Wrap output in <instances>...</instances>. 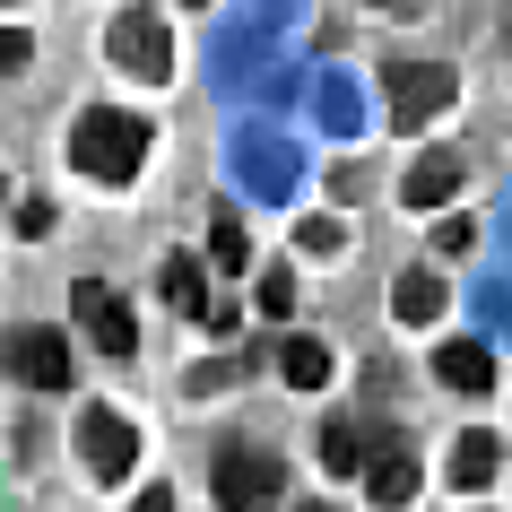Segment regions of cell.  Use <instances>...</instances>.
<instances>
[{
  "mask_svg": "<svg viewBox=\"0 0 512 512\" xmlns=\"http://www.w3.org/2000/svg\"><path fill=\"white\" fill-rule=\"evenodd\" d=\"M70 157H79V174H96V183H131L139 157H148V122L122 105H87L79 131H70Z\"/></svg>",
  "mask_w": 512,
  "mask_h": 512,
  "instance_id": "cell-1",
  "label": "cell"
},
{
  "mask_svg": "<svg viewBox=\"0 0 512 512\" xmlns=\"http://www.w3.org/2000/svg\"><path fill=\"white\" fill-rule=\"evenodd\" d=\"M209 495H217V512H278V504H287V460L235 443V452H217Z\"/></svg>",
  "mask_w": 512,
  "mask_h": 512,
  "instance_id": "cell-2",
  "label": "cell"
},
{
  "mask_svg": "<svg viewBox=\"0 0 512 512\" xmlns=\"http://www.w3.org/2000/svg\"><path fill=\"white\" fill-rule=\"evenodd\" d=\"M391 122L400 131H426L434 113H452V96H460V79L443 70V61H391Z\"/></svg>",
  "mask_w": 512,
  "mask_h": 512,
  "instance_id": "cell-3",
  "label": "cell"
},
{
  "mask_svg": "<svg viewBox=\"0 0 512 512\" xmlns=\"http://www.w3.org/2000/svg\"><path fill=\"white\" fill-rule=\"evenodd\" d=\"M0 365H9V382H27V391H61L70 382V339L53 322H18L9 348H0Z\"/></svg>",
  "mask_w": 512,
  "mask_h": 512,
  "instance_id": "cell-4",
  "label": "cell"
},
{
  "mask_svg": "<svg viewBox=\"0 0 512 512\" xmlns=\"http://www.w3.org/2000/svg\"><path fill=\"white\" fill-rule=\"evenodd\" d=\"M113 70H131V79H148L157 87L165 70H174V35H165V18L157 9H122V18H113Z\"/></svg>",
  "mask_w": 512,
  "mask_h": 512,
  "instance_id": "cell-5",
  "label": "cell"
},
{
  "mask_svg": "<svg viewBox=\"0 0 512 512\" xmlns=\"http://www.w3.org/2000/svg\"><path fill=\"white\" fill-rule=\"evenodd\" d=\"M79 452H87V469H96V478H131L139 426L122 417V408H96V400H87V408H79Z\"/></svg>",
  "mask_w": 512,
  "mask_h": 512,
  "instance_id": "cell-6",
  "label": "cell"
},
{
  "mask_svg": "<svg viewBox=\"0 0 512 512\" xmlns=\"http://www.w3.org/2000/svg\"><path fill=\"white\" fill-rule=\"evenodd\" d=\"M70 313L87 322V339L105 356H139V322H131V304L113 296L105 278H79V287H70Z\"/></svg>",
  "mask_w": 512,
  "mask_h": 512,
  "instance_id": "cell-7",
  "label": "cell"
},
{
  "mask_svg": "<svg viewBox=\"0 0 512 512\" xmlns=\"http://www.w3.org/2000/svg\"><path fill=\"white\" fill-rule=\"evenodd\" d=\"M452 191H460V157H452V148L408 157V174H400V200H408V209H443Z\"/></svg>",
  "mask_w": 512,
  "mask_h": 512,
  "instance_id": "cell-8",
  "label": "cell"
},
{
  "mask_svg": "<svg viewBox=\"0 0 512 512\" xmlns=\"http://www.w3.org/2000/svg\"><path fill=\"white\" fill-rule=\"evenodd\" d=\"M434 382H452V391H495V348L443 339V348H434Z\"/></svg>",
  "mask_w": 512,
  "mask_h": 512,
  "instance_id": "cell-9",
  "label": "cell"
},
{
  "mask_svg": "<svg viewBox=\"0 0 512 512\" xmlns=\"http://www.w3.org/2000/svg\"><path fill=\"white\" fill-rule=\"evenodd\" d=\"M374 434H365V426H356V417H330V426H322V469H330V478H356V469H374Z\"/></svg>",
  "mask_w": 512,
  "mask_h": 512,
  "instance_id": "cell-10",
  "label": "cell"
},
{
  "mask_svg": "<svg viewBox=\"0 0 512 512\" xmlns=\"http://www.w3.org/2000/svg\"><path fill=\"white\" fill-rule=\"evenodd\" d=\"M278 374H287V391H322L330 382V348L304 339V330H287V339H278Z\"/></svg>",
  "mask_w": 512,
  "mask_h": 512,
  "instance_id": "cell-11",
  "label": "cell"
},
{
  "mask_svg": "<svg viewBox=\"0 0 512 512\" xmlns=\"http://www.w3.org/2000/svg\"><path fill=\"white\" fill-rule=\"evenodd\" d=\"M495 460H504V443H495L486 426H469V434L452 443V486H460V495H478V486L495 478Z\"/></svg>",
  "mask_w": 512,
  "mask_h": 512,
  "instance_id": "cell-12",
  "label": "cell"
},
{
  "mask_svg": "<svg viewBox=\"0 0 512 512\" xmlns=\"http://www.w3.org/2000/svg\"><path fill=\"white\" fill-rule=\"evenodd\" d=\"M391 313H400L408 330H426L434 313H443V278H434V270H400V278H391Z\"/></svg>",
  "mask_w": 512,
  "mask_h": 512,
  "instance_id": "cell-13",
  "label": "cell"
},
{
  "mask_svg": "<svg viewBox=\"0 0 512 512\" xmlns=\"http://www.w3.org/2000/svg\"><path fill=\"white\" fill-rule=\"evenodd\" d=\"M365 495H374V504H382V512H400V504H408V495H417V460H408V452H400V443H391V452H382V460H374V469H365Z\"/></svg>",
  "mask_w": 512,
  "mask_h": 512,
  "instance_id": "cell-14",
  "label": "cell"
},
{
  "mask_svg": "<svg viewBox=\"0 0 512 512\" xmlns=\"http://www.w3.org/2000/svg\"><path fill=\"white\" fill-rule=\"evenodd\" d=\"M165 304H174V313H183V322H209V287H200V270H191V261H165Z\"/></svg>",
  "mask_w": 512,
  "mask_h": 512,
  "instance_id": "cell-15",
  "label": "cell"
},
{
  "mask_svg": "<svg viewBox=\"0 0 512 512\" xmlns=\"http://www.w3.org/2000/svg\"><path fill=\"white\" fill-rule=\"evenodd\" d=\"M209 261H217L226 278H235V270H252V243H243V226H235V217H209Z\"/></svg>",
  "mask_w": 512,
  "mask_h": 512,
  "instance_id": "cell-16",
  "label": "cell"
},
{
  "mask_svg": "<svg viewBox=\"0 0 512 512\" xmlns=\"http://www.w3.org/2000/svg\"><path fill=\"white\" fill-rule=\"evenodd\" d=\"M296 243L330 261V252H339V217H304V226H296Z\"/></svg>",
  "mask_w": 512,
  "mask_h": 512,
  "instance_id": "cell-17",
  "label": "cell"
},
{
  "mask_svg": "<svg viewBox=\"0 0 512 512\" xmlns=\"http://www.w3.org/2000/svg\"><path fill=\"white\" fill-rule=\"evenodd\" d=\"M261 313H296V278L287 270H261Z\"/></svg>",
  "mask_w": 512,
  "mask_h": 512,
  "instance_id": "cell-18",
  "label": "cell"
},
{
  "mask_svg": "<svg viewBox=\"0 0 512 512\" xmlns=\"http://www.w3.org/2000/svg\"><path fill=\"white\" fill-rule=\"evenodd\" d=\"M434 243H443V252H478V226H469V217H443V235H434Z\"/></svg>",
  "mask_w": 512,
  "mask_h": 512,
  "instance_id": "cell-19",
  "label": "cell"
},
{
  "mask_svg": "<svg viewBox=\"0 0 512 512\" xmlns=\"http://www.w3.org/2000/svg\"><path fill=\"white\" fill-rule=\"evenodd\" d=\"M27 53H35L27 35H18V27H0V70H27Z\"/></svg>",
  "mask_w": 512,
  "mask_h": 512,
  "instance_id": "cell-20",
  "label": "cell"
},
{
  "mask_svg": "<svg viewBox=\"0 0 512 512\" xmlns=\"http://www.w3.org/2000/svg\"><path fill=\"white\" fill-rule=\"evenodd\" d=\"M131 512H174V495H165V486H148V495H139Z\"/></svg>",
  "mask_w": 512,
  "mask_h": 512,
  "instance_id": "cell-21",
  "label": "cell"
},
{
  "mask_svg": "<svg viewBox=\"0 0 512 512\" xmlns=\"http://www.w3.org/2000/svg\"><path fill=\"white\" fill-rule=\"evenodd\" d=\"M0 209H9V183H0Z\"/></svg>",
  "mask_w": 512,
  "mask_h": 512,
  "instance_id": "cell-22",
  "label": "cell"
},
{
  "mask_svg": "<svg viewBox=\"0 0 512 512\" xmlns=\"http://www.w3.org/2000/svg\"><path fill=\"white\" fill-rule=\"evenodd\" d=\"M304 512H330V504H304Z\"/></svg>",
  "mask_w": 512,
  "mask_h": 512,
  "instance_id": "cell-23",
  "label": "cell"
}]
</instances>
